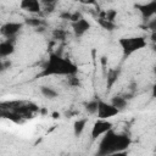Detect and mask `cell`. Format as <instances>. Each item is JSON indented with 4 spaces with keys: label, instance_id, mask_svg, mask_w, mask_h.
<instances>
[{
    "label": "cell",
    "instance_id": "6da1fadb",
    "mask_svg": "<svg viewBox=\"0 0 156 156\" xmlns=\"http://www.w3.org/2000/svg\"><path fill=\"white\" fill-rule=\"evenodd\" d=\"M78 73V66L72 62L69 58L62 57L58 54L51 52L45 61L41 72L38 77H49V76H72Z\"/></svg>",
    "mask_w": 156,
    "mask_h": 156
},
{
    "label": "cell",
    "instance_id": "7a4b0ae2",
    "mask_svg": "<svg viewBox=\"0 0 156 156\" xmlns=\"http://www.w3.org/2000/svg\"><path fill=\"white\" fill-rule=\"evenodd\" d=\"M130 144H132V139L128 134L116 133L113 130V128H111L110 130H107L104 134V136L99 144V149H98L96 154L100 156L119 154V152L124 151L126 149H128Z\"/></svg>",
    "mask_w": 156,
    "mask_h": 156
},
{
    "label": "cell",
    "instance_id": "3957f363",
    "mask_svg": "<svg viewBox=\"0 0 156 156\" xmlns=\"http://www.w3.org/2000/svg\"><path fill=\"white\" fill-rule=\"evenodd\" d=\"M118 44L123 51V56L128 57L134 52L144 49L147 45V41L144 37H122L119 38Z\"/></svg>",
    "mask_w": 156,
    "mask_h": 156
},
{
    "label": "cell",
    "instance_id": "277c9868",
    "mask_svg": "<svg viewBox=\"0 0 156 156\" xmlns=\"http://www.w3.org/2000/svg\"><path fill=\"white\" fill-rule=\"evenodd\" d=\"M119 113V111L111 104V102H106L101 99H98V108H96V115L98 118L101 119H108L111 117H115Z\"/></svg>",
    "mask_w": 156,
    "mask_h": 156
},
{
    "label": "cell",
    "instance_id": "5b68a950",
    "mask_svg": "<svg viewBox=\"0 0 156 156\" xmlns=\"http://www.w3.org/2000/svg\"><path fill=\"white\" fill-rule=\"evenodd\" d=\"M22 22H6L0 27V34L6 39H15V37L23 28Z\"/></svg>",
    "mask_w": 156,
    "mask_h": 156
},
{
    "label": "cell",
    "instance_id": "8992f818",
    "mask_svg": "<svg viewBox=\"0 0 156 156\" xmlns=\"http://www.w3.org/2000/svg\"><path fill=\"white\" fill-rule=\"evenodd\" d=\"M111 128H113V124H112L110 121L98 118V121H95V123H94L93 127H91V133H90L91 139H93V140L98 139L99 136L104 135V134H105L107 130H110Z\"/></svg>",
    "mask_w": 156,
    "mask_h": 156
},
{
    "label": "cell",
    "instance_id": "52a82bcc",
    "mask_svg": "<svg viewBox=\"0 0 156 156\" xmlns=\"http://www.w3.org/2000/svg\"><path fill=\"white\" fill-rule=\"evenodd\" d=\"M71 27H72V30H73L74 35H76L77 38H80V37H83V35L90 29L91 24H90V22H89L87 18L80 17V18L77 20V21L71 22Z\"/></svg>",
    "mask_w": 156,
    "mask_h": 156
},
{
    "label": "cell",
    "instance_id": "ba28073f",
    "mask_svg": "<svg viewBox=\"0 0 156 156\" xmlns=\"http://www.w3.org/2000/svg\"><path fill=\"white\" fill-rule=\"evenodd\" d=\"M135 9L140 12L143 18L149 20L156 12V0H151L146 4H135Z\"/></svg>",
    "mask_w": 156,
    "mask_h": 156
},
{
    "label": "cell",
    "instance_id": "9c48e42d",
    "mask_svg": "<svg viewBox=\"0 0 156 156\" xmlns=\"http://www.w3.org/2000/svg\"><path fill=\"white\" fill-rule=\"evenodd\" d=\"M20 7L29 13H39L41 11V4L39 0H21Z\"/></svg>",
    "mask_w": 156,
    "mask_h": 156
},
{
    "label": "cell",
    "instance_id": "30bf717a",
    "mask_svg": "<svg viewBox=\"0 0 156 156\" xmlns=\"http://www.w3.org/2000/svg\"><path fill=\"white\" fill-rule=\"evenodd\" d=\"M15 52V43L13 39H5L0 41V60L9 57Z\"/></svg>",
    "mask_w": 156,
    "mask_h": 156
},
{
    "label": "cell",
    "instance_id": "8fae6325",
    "mask_svg": "<svg viewBox=\"0 0 156 156\" xmlns=\"http://www.w3.org/2000/svg\"><path fill=\"white\" fill-rule=\"evenodd\" d=\"M121 68L119 67H116V68H110L107 71V76H106V88L107 89H111L115 83L118 80L119 76H121Z\"/></svg>",
    "mask_w": 156,
    "mask_h": 156
},
{
    "label": "cell",
    "instance_id": "7c38bea8",
    "mask_svg": "<svg viewBox=\"0 0 156 156\" xmlns=\"http://www.w3.org/2000/svg\"><path fill=\"white\" fill-rule=\"evenodd\" d=\"M119 112L121 111H123V110H126L127 108V106H128V100L124 98V95L122 96V95H116V96H112L111 98V101H110Z\"/></svg>",
    "mask_w": 156,
    "mask_h": 156
},
{
    "label": "cell",
    "instance_id": "4fadbf2b",
    "mask_svg": "<svg viewBox=\"0 0 156 156\" xmlns=\"http://www.w3.org/2000/svg\"><path fill=\"white\" fill-rule=\"evenodd\" d=\"M88 123V118H79L73 123V133L74 136H80L82 133L85 129V126Z\"/></svg>",
    "mask_w": 156,
    "mask_h": 156
},
{
    "label": "cell",
    "instance_id": "5bb4252c",
    "mask_svg": "<svg viewBox=\"0 0 156 156\" xmlns=\"http://www.w3.org/2000/svg\"><path fill=\"white\" fill-rule=\"evenodd\" d=\"M40 93L46 99H55V98L58 96V91L56 89H54L52 87H49V85H41L40 87Z\"/></svg>",
    "mask_w": 156,
    "mask_h": 156
},
{
    "label": "cell",
    "instance_id": "9a60e30c",
    "mask_svg": "<svg viewBox=\"0 0 156 156\" xmlns=\"http://www.w3.org/2000/svg\"><path fill=\"white\" fill-rule=\"evenodd\" d=\"M82 16V13L79 11H74V12H69V11H65V12H61L60 13V18L62 20H66V21H69V22H74L77 20H79Z\"/></svg>",
    "mask_w": 156,
    "mask_h": 156
},
{
    "label": "cell",
    "instance_id": "2e32d148",
    "mask_svg": "<svg viewBox=\"0 0 156 156\" xmlns=\"http://www.w3.org/2000/svg\"><path fill=\"white\" fill-rule=\"evenodd\" d=\"M98 23H99V26H100L102 29L108 30V32H112V30L116 28V23H115V22L108 21V20L102 18V17H99V18H98Z\"/></svg>",
    "mask_w": 156,
    "mask_h": 156
},
{
    "label": "cell",
    "instance_id": "e0dca14e",
    "mask_svg": "<svg viewBox=\"0 0 156 156\" xmlns=\"http://www.w3.org/2000/svg\"><path fill=\"white\" fill-rule=\"evenodd\" d=\"M24 23L29 27H33V28H39V27L44 26V21L40 18H37V17H28L24 20Z\"/></svg>",
    "mask_w": 156,
    "mask_h": 156
},
{
    "label": "cell",
    "instance_id": "ac0fdd59",
    "mask_svg": "<svg viewBox=\"0 0 156 156\" xmlns=\"http://www.w3.org/2000/svg\"><path fill=\"white\" fill-rule=\"evenodd\" d=\"M84 108L89 115H95L96 108H98V99H93V100H89L88 102H85Z\"/></svg>",
    "mask_w": 156,
    "mask_h": 156
},
{
    "label": "cell",
    "instance_id": "d6986e66",
    "mask_svg": "<svg viewBox=\"0 0 156 156\" xmlns=\"http://www.w3.org/2000/svg\"><path fill=\"white\" fill-rule=\"evenodd\" d=\"M39 1L46 9V12H52L58 0H39Z\"/></svg>",
    "mask_w": 156,
    "mask_h": 156
},
{
    "label": "cell",
    "instance_id": "ffe728a7",
    "mask_svg": "<svg viewBox=\"0 0 156 156\" xmlns=\"http://www.w3.org/2000/svg\"><path fill=\"white\" fill-rule=\"evenodd\" d=\"M116 15H117L116 10H107V11H102V12H100L99 17H102V18H106V20H108V21L115 22V17H116Z\"/></svg>",
    "mask_w": 156,
    "mask_h": 156
},
{
    "label": "cell",
    "instance_id": "44dd1931",
    "mask_svg": "<svg viewBox=\"0 0 156 156\" xmlns=\"http://www.w3.org/2000/svg\"><path fill=\"white\" fill-rule=\"evenodd\" d=\"M67 37V32L65 29H54L52 30V38L56 40H65Z\"/></svg>",
    "mask_w": 156,
    "mask_h": 156
},
{
    "label": "cell",
    "instance_id": "7402d4cb",
    "mask_svg": "<svg viewBox=\"0 0 156 156\" xmlns=\"http://www.w3.org/2000/svg\"><path fill=\"white\" fill-rule=\"evenodd\" d=\"M68 84L72 85V87H78L79 85V79L76 78V74H72V76H68Z\"/></svg>",
    "mask_w": 156,
    "mask_h": 156
},
{
    "label": "cell",
    "instance_id": "603a6c76",
    "mask_svg": "<svg viewBox=\"0 0 156 156\" xmlns=\"http://www.w3.org/2000/svg\"><path fill=\"white\" fill-rule=\"evenodd\" d=\"M76 1L84 5H96V0H76Z\"/></svg>",
    "mask_w": 156,
    "mask_h": 156
},
{
    "label": "cell",
    "instance_id": "cb8c5ba5",
    "mask_svg": "<svg viewBox=\"0 0 156 156\" xmlns=\"http://www.w3.org/2000/svg\"><path fill=\"white\" fill-rule=\"evenodd\" d=\"M7 65H9V63H4V62H2V60H0V71H1V69H4Z\"/></svg>",
    "mask_w": 156,
    "mask_h": 156
}]
</instances>
